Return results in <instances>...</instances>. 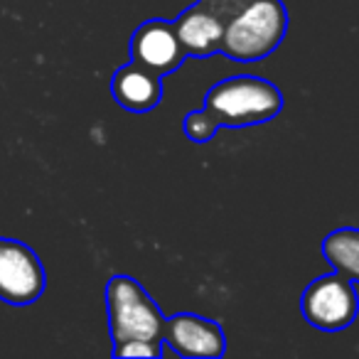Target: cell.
Returning a JSON list of instances; mask_svg holds the SVG:
<instances>
[{
    "mask_svg": "<svg viewBox=\"0 0 359 359\" xmlns=\"http://www.w3.org/2000/svg\"><path fill=\"white\" fill-rule=\"evenodd\" d=\"M283 94L264 76L239 74L222 79L207 91L205 109L222 128H249L273 121L283 111Z\"/></svg>",
    "mask_w": 359,
    "mask_h": 359,
    "instance_id": "obj_1",
    "label": "cell"
},
{
    "mask_svg": "<svg viewBox=\"0 0 359 359\" xmlns=\"http://www.w3.org/2000/svg\"><path fill=\"white\" fill-rule=\"evenodd\" d=\"M288 22L283 0H249L224 30L222 55L234 62L264 60L285 40Z\"/></svg>",
    "mask_w": 359,
    "mask_h": 359,
    "instance_id": "obj_2",
    "label": "cell"
},
{
    "mask_svg": "<svg viewBox=\"0 0 359 359\" xmlns=\"http://www.w3.org/2000/svg\"><path fill=\"white\" fill-rule=\"evenodd\" d=\"M106 310H109V332L114 344L133 342V339L165 344V315L160 313L153 295L133 276H111L106 283Z\"/></svg>",
    "mask_w": 359,
    "mask_h": 359,
    "instance_id": "obj_3",
    "label": "cell"
},
{
    "mask_svg": "<svg viewBox=\"0 0 359 359\" xmlns=\"http://www.w3.org/2000/svg\"><path fill=\"white\" fill-rule=\"evenodd\" d=\"M300 313L313 327L325 332L347 330L357 320L359 295L354 283L342 273H327L310 280L300 298Z\"/></svg>",
    "mask_w": 359,
    "mask_h": 359,
    "instance_id": "obj_4",
    "label": "cell"
},
{
    "mask_svg": "<svg viewBox=\"0 0 359 359\" xmlns=\"http://www.w3.org/2000/svg\"><path fill=\"white\" fill-rule=\"evenodd\" d=\"M45 283L40 256L22 241L0 236V300L30 305L45 293Z\"/></svg>",
    "mask_w": 359,
    "mask_h": 359,
    "instance_id": "obj_5",
    "label": "cell"
},
{
    "mask_svg": "<svg viewBox=\"0 0 359 359\" xmlns=\"http://www.w3.org/2000/svg\"><path fill=\"white\" fill-rule=\"evenodd\" d=\"M163 342L177 357L217 359L226 352V334L217 320L195 313H177L165 318Z\"/></svg>",
    "mask_w": 359,
    "mask_h": 359,
    "instance_id": "obj_6",
    "label": "cell"
},
{
    "mask_svg": "<svg viewBox=\"0 0 359 359\" xmlns=\"http://www.w3.org/2000/svg\"><path fill=\"white\" fill-rule=\"evenodd\" d=\"M187 55L180 45V37L172 27V20L153 18L138 25L130 37V62L145 67L153 74L168 76L185 65Z\"/></svg>",
    "mask_w": 359,
    "mask_h": 359,
    "instance_id": "obj_7",
    "label": "cell"
},
{
    "mask_svg": "<svg viewBox=\"0 0 359 359\" xmlns=\"http://www.w3.org/2000/svg\"><path fill=\"white\" fill-rule=\"evenodd\" d=\"M111 94L121 109L130 114H148L163 101V76L128 62L111 79Z\"/></svg>",
    "mask_w": 359,
    "mask_h": 359,
    "instance_id": "obj_8",
    "label": "cell"
},
{
    "mask_svg": "<svg viewBox=\"0 0 359 359\" xmlns=\"http://www.w3.org/2000/svg\"><path fill=\"white\" fill-rule=\"evenodd\" d=\"M320 249L332 271L347 276L352 283H359V229L339 226L325 236Z\"/></svg>",
    "mask_w": 359,
    "mask_h": 359,
    "instance_id": "obj_9",
    "label": "cell"
},
{
    "mask_svg": "<svg viewBox=\"0 0 359 359\" xmlns=\"http://www.w3.org/2000/svg\"><path fill=\"white\" fill-rule=\"evenodd\" d=\"M219 128H222L219 121H217L215 116L205 109V106L197 109V111H190V114L185 116V121H182V130H185V135L197 145L210 143Z\"/></svg>",
    "mask_w": 359,
    "mask_h": 359,
    "instance_id": "obj_10",
    "label": "cell"
},
{
    "mask_svg": "<svg viewBox=\"0 0 359 359\" xmlns=\"http://www.w3.org/2000/svg\"><path fill=\"white\" fill-rule=\"evenodd\" d=\"M165 344L155 342H143V339H133V342L114 344V357L128 359V357H145V359H160L163 357Z\"/></svg>",
    "mask_w": 359,
    "mask_h": 359,
    "instance_id": "obj_11",
    "label": "cell"
}]
</instances>
